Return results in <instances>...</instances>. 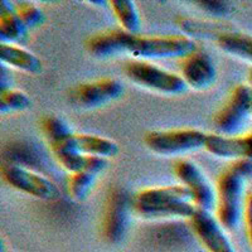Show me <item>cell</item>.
Instances as JSON below:
<instances>
[{
    "label": "cell",
    "mask_w": 252,
    "mask_h": 252,
    "mask_svg": "<svg viewBox=\"0 0 252 252\" xmlns=\"http://www.w3.org/2000/svg\"><path fill=\"white\" fill-rule=\"evenodd\" d=\"M197 51V44L187 35L126 34L125 53L140 61L186 58Z\"/></svg>",
    "instance_id": "3957f363"
},
{
    "label": "cell",
    "mask_w": 252,
    "mask_h": 252,
    "mask_svg": "<svg viewBox=\"0 0 252 252\" xmlns=\"http://www.w3.org/2000/svg\"><path fill=\"white\" fill-rule=\"evenodd\" d=\"M125 72L130 81L150 91L163 94H181L188 89L181 75L166 71L148 61H131Z\"/></svg>",
    "instance_id": "8992f818"
},
{
    "label": "cell",
    "mask_w": 252,
    "mask_h": 252,
    "mask_svg": "<svg viewBox=\"0 0 252 252\" xmlns=\"http://www.w3.org/2000/svg\"><path fill=\"white\" fill-rule=\"evenodd\" d=\"M1 175L8 186L38 199L53 201L60 194V190L53 182L27 166L6 161L1 166Z\"/></svg>",
    "instance_id": "52a82bcc"
},
{
    "label": "cell",
    "mask_w": 252,
    "mask_h": 252,
    "mask_svg": "<svg viewBox=\"0 0 252 252\" xmlns=\"http://www.w3.org/2000/svg\"><path fill=\"white\" fill-rule=\"evenodd\" d=\"M57 144H64L66 146L83 155L100 157L103 159L116 157L119 154V150H120L118 143H115L111 139L92 134H76L75 132L66 140Z\"/></svg>",
    "instance_id": "9a60e30c"
},
{
    "label": "cell",
    "mask_w": 252,
    "mask_h": 252,
    "mask_svg": "<svg viewBox=\"0 0 252 252\" xmlns=\"http://www.w3.org/2000/svg\"><path fill=\"white\" fill-rule=\"evenodd\" d=\"M132 211L145 220L190 218L197 211L190 192L182 184L152 187L131 198Z\"/></svg>",
    "instance_id": "6da1fadb"
},
{
    "label": "cell",
    "mask_w": 252,
    "mask_h": 252,
    "mask_svg": "<svg viewBox=\"0 0 252 252\" xmlns=\"http://www.w3.org/2000/svg\"><path fill=\"white\" fill-rule=\"evenodd\" d=\"M42 130L46 135L49 145L61 143L69 138L72 134H75L72 131L71 126L62 118L56 116V115H48L42 120Z\"/></svg>",
    "instance_id": "7402d4cb"
},
{
    "label": "cell",
    "mask_w": 252,
    "mask_h": 252,
    "mask_svg": "<svg viewBox=\"0 0 252 252\" xmlns=\"http://www.w3.org/2000/svg\"><path fill=\"white\" fill-rule=\"evenodd\" d=\"M10 252H17V251H10Z\"/></svg>",
    "instance_id": "f1b7e54d"
},
{
    "label": "cell",
    "mask_w": 252,
    "mask_h": 252,
    "mask_svg": "<svg viewBox=\"0 0 252 252\" xmlns=\"http://www.w3.org/2000/svg\"><path fill=\"white\" fill-rule=\"evenodd\" d=\"M181 76L188 87L197 91H204L215 85L217 68L208 53L197 49L182 60Z\"/></svg>",
    "instance_id": "7c38bea8"
},
{
    "label": "cell",
    "mask_w": 252,
    "mask_h": 252,
    "mask_svg": "<svg viewBox=\"0 0 252 252\" xmlns=\"http://www.w3.org/2000/svg\"><path fill=\"white\" fill-rule=\"evenodd\" d=\"M204 149L222 159H249L252 160V131L237 136L208 134Z\"/></svg>",
    "instance_id": "4fadbf2b"
},
{
    "label": "cell",
    "mask_w": 252,
    "mask_h": 252,
    "mask_svg": "<svg viewBox=\"0 0 252 252\" xmlns=\"http://www.w3.org/2000/svg\"><path fill=\"white\" fill-rule=\"evenodd\" d=\"M18 15L20 19L23 20V23L29 28H35L44 23L46 15L44 12L39 6L35 5L34 3H29V1H20L15 5Z\"/></svg>",
    "instance_id": "cb8c5ba5"
},
{
    "label": "cell",
    "mask_w": 252,
    "mask_h": 252,
    "mask_svg": "<svg viewBox=\"0 0 252 252\" xmlns=\"http://www.w3.org/2000/svg\"><path fill=\"white\" fill-rule=\"evenodd\" d=\"M252 177V160L238 159L220 173L217 179V206L216 213L224 229L232 231L244 218L245 184Z\"/></svg>",
    "instance_id": "7a4b0ae2"
},
{
    "label": "cell",
    "mask_w": 252,
    "mask_h": 252,
    "mask_svg": "<svg viewBox=\"0 0 252 252\" xmlns=\"http://www.w3.org/2000/svg\"><path fill=\"white\" fill-rule=\"evenodd\" d=\"M189 222L193 233L207 252H236L224 227L211 211L197 208L194 215L189 218Z\"/></svg>",
    "instance_id": "8fae6325"
},
{
    "label": "cell",
    "mask_w": 252,
    "mask_h": 252,
    "mask_svg": "<svg viewBox=\"0 0 252 252\" xmlns=\"http://www.w3.org/2000/svg\"><path fill=\"white\" fill-rule=\"evenodd\" d=\"M51 149L58 164L66 169L69 174L80 172H91L94 174H100L102 170L106 169L107 159L92 155H83L71 149L64 144H56L51 145Z\"/></svg>",
    "instance_id": "5bb4252c"
},
{
    "label": "cell",
    "mask_w": 252,
    "mask_h": 252,
    "mask_svg": "<svg viewBox=\"0 0 252 252\" xmlns=\"http://www.w3.org/2000/svg\"><path fill=\"white\" fill-rule=\"evenodd\" d=\"M249 81H250V85H249V86L251 87V91H252V68L250 69V73H249Z\"/></svg>",
    "instance_id": "83f0119b"
},
{
    "label": "cell",
    "mask_w": 252,
    "mask_h": 252,
    "mask_svg": "<svg viewBox=\"0 0 252 252\" xmlns=\"http://www.w3.org/2000/svg\"><path fill=\"white\" fill-rule=\"evenodd\" d=\"M0 60L1 64L32 75L42 72V62L39 58L19 44H0Z\"/></svg>",
    "instance_id": "ac0fdd59"
},
{
    "label": "cell",
    "mask_w": 252,
    "mask_h": 252,
    "mask_svg": "<svg viewBox=\"0 0 252 252\" xmlns=\"http://www.w3.org/2000/svg\"><path fill=\"white\" fill-rule=\"evenodd\" d=\"M245 226H246V235L249 240L250 247L252 249V193H250L246 197V203H245L244 211Z\"/></svg>",
    "instance_id": "484cf974"
},
{
    "label": "cell",
    "mask_w": 252,
    "mask_h": 252,
    "mask_svg": "<svg viewBox=\"0 0 252 252\" xmlns=\"http://www.w3.org/2000/svg\"><path fill=\"white\" fill-rule=\"evenodd\" d=\"M131 198L124 189H114L107 198L102 220V235L109 244H119L124 240L130 223Z\"/></svg>",
    "instance_id": "30bf717a"
},
{
    "label": "cell",
    "mask_w": 252,
    "mask_h": 252,
    "mask_svg": "<svg viewBox=\"0 0 252 252\" xmlns=\"http://www.w3.org/2000/svg\"><path fill=\"white\" fill-rule=\"evenodd\" d=\"M110 8L124 32L129 34H139L141 29V18L139 10L131 0H112Z\"/></svg>",
    "instance_id": "ffe728a7"
},
{
    "label": "cell",
    "mask_w": 252,
    "mask_h": 252,
    "mask_svg": "<svg viewBox=\"0 0 252 252\" xmlns=\"http://www.w3.org/2000/svg\"><path fill=\"white\" fill-rule=\"evenodd\" d=\"M207 135L197 129L157 130L148 132L144 141L155 154L173 157L204 149Z\"/></svg>",
    "instance_id": "277c9868"
},
{
    "label": "cell",
    "mask_w": 252,
    "mask_h": 252,
    "mask_svg": "<svg viewBox=\"0 0 252 252\" xmlns=\"http://www.w3.org/2000/svg\"><path fill=\"white\" fill-rule=\"evenodd\" d=\"M199 8L203 9L204 12L215 17H227L232 13V5L227 1H217V0H203L198 1Z\"/></svg>",
    "instance_id": "d4e9b609"
},
{
    "label": "cell",
    "mask_w": 252,
    "mask_h": 252,
    "mask_svg": "<svg viewBox=\"0 0 252 252\" xmlns=\"http://www.w3.org/2000/svg\"><path fill=\"white\" fill-rule=\"evenodd\" d=\"M126 32L112 29L94 34L87 42V49L96 58L116 57L125 53Z\"/></svg>",
    "instance_id": "e0dca14e"
},
{
    "label": "cell",
    "mask_w": 252,
    "mask_h": 252,
    "mask_svg": "<svg viewBox=\"0 0 252 252\" xmlns=\"http://www.w3.org/2000/svg\"><path fill=\"white\" fill-rule=\"evenodd\" d=\"M28 35V27L15 10V5L6 0L0 5V40L5 44L23 43Z\"/></svg>",
    "instance_id": "2e32d148"
},
{
    "label": "cell",
    "mask_w": 252,
    "mask_h": 252,
    "mask_svg": "<svg viewBox=\"0 0 252 252\" xmlns=\"http://www.w3.org/2000/svg\"><path fill=\"white\" fill-rule=\"evenodd\" d=\"M0 252H10L9 250H6L5 244H4V241H1V245H0Z\"/></svg>",
    "instance_id": "4316f807"
},
{
    "label": "cell",
    "mask_w": 252,
    "mask_h": 252,
    "mask_svg": "<svg viewBox=\"0 0 252 252\" xmlns=\"http://www.w3.org/2000/svg\"><path fill=\"white\" fill-rule=\"evenodd\" d=\"M174 173L182 186L192 194L197 208L212 211L217 206V192L212 182L204 174L201 166L189 159H179L174 164Z\"/></svg>",
    "instance_id": "ba28073f"
},
{
    "label": "cell",
    "mask_w": 252,
    "mask_h": 252,
    "mask_svg": "<svg viewBox=\"0 0 252 252\" xmlns=\"http://www.w3.org/2000/svg\"><path fill=\"white\" fill-rule=\"evenodd\" d=\"M31 107L32 100L26 92L14 89L0 91V112L3 115L26 111Z\"/></svg>",
    "instance_id": "603a6c76"
},
{
    "label": "cell",
    "mask_w": 252,
    "mask_h": 252,
    "mask_svg": "<svg viewBox=\"0 0 252 252\" xmlns=\"http://www.w3.org/2000/svg\"><path fill=\"white\" fill-rule=\"evenodd\" d=\"M217 46L232 57L252 63V35L241 32H222L217 35Z\"/></svg>",
    "instance_id": "d6986e66"
},
{
    "label": "cell",
    "mask_w": 252,
    "mask_h": 252,
    "mask_svg": "<svg viewBox=\"0 0 252 252\" xmlns=\"http://www.w3.org/2000/svg\"><path fill=\"white\" fill-rule=\"evenodd\" d=\"M125 94L123 82L116 78H101L78 85L72 90L71 98L76 106L97 109L121 98Z\"/></svg>",
    "instance_id": "9c48e42d"
},
{
    "label": "cell",
    "mask_w": 252,
    "mask_h": 252,
    "mask_svg": "<svg viewBox=\"0 0 252 252\" xmlns=\"http://www.w3.org/2000/svg\"><path fill=\"white\" fill-rule=\"evenodd\" d=\"M97 174L91 172H80L69 174L67 181V189L73 199L78 202L85 201L94 189Z\"/></svg>",
    "instance_id": "44dd1931"
},
{
    "label": "cell",
    "mask_w": 252,
    "mask_h": 252,
    "mask_svg": "<svg viewBox=\"0 0 252 252\" xmlns=\"http://www.w3.org/2000/svg\"><path fill=\"white\" fill-rule=\"evenodd\" d=\"M252 115V91L249 85L233 89L222 109L215 116V129L222 136H237L246 127Z\"/></svg>",
    "instance_id": "5b68a950"
}]
</instances>
